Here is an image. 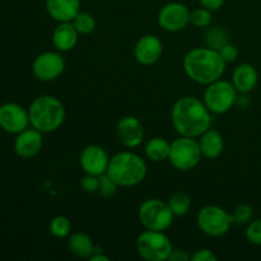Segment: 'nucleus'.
<instances>
[{"label": "nucleus", "instance_id": "19", "mask_svg": "<svg viewBox=\"0 0 261 261\" xmlns=\"http://www.w3.org/2000/svg\"><path fill=\"white\" fill-rule=\"evenodd\" d=\"M231 82L239 93H250L259 82V74L251 64H240L233 70Z\"/></svg>", "mask_w": 261, "mask_h": 261}, {"label": "nucleus", "instance_id": "31", "mask_svg": "<svg viewBox=\"0 0 261 261\" xmlns=\"http://www.w3.org/2000/svg\"><path fill=\"white\" fill-rule=\"evenodd\" d=\"M218 53H219V55L222 56V59L226 61V64H229V63H233V61L237 60L240 50L236 45L228 42L227 45H224L223 47L218 51Z\"/></svg>", "mask_w": 261, "mask_h": 261}, {"label": "nucleus", "instance_id": "33", "mask_svg": "<svg viewBox=\"0 0 261 261\" xmlns=\"http://www.w3.org/2000/svg\"><path fill=\"white\" fill-rule=\"evenodd\" d=\"M193 261H216L217 256L212 250L209 249H200L191 256Z\"/></svg>", "mask_w": 261, "mask_h": 261}, {"label": "nucleus", "instance_id": "2", "mask_svg": "<svg viewBox=\"0 0 261 261\" xmlns=\"http://www.w3.org/2000/svg\"><path fill=\"white\" fill-rule=\"evenodd\" d=\"M184 69L189 78L198 84L208 86L223 76L226 61L218 51L209 47H196L184 58Z\"/></svg>", "mask_w": 261, "mask_h": 261}, {"label": "nucleus", "instance_id": "15", "mask_svg": "<svg viewBox=\"0 0 261 261\" xmlns=\"http://www.w3.org/2000/svg\"><path fill=\"white\" fill-rule=\"evenodd\" d=\"M117 137L126 148H137L144 140V127L135 116H125L117 122Z\"/></svg>", "mask_w": 261, "mask_h": 261}, {"label": "nucleus", "instance_id": "4", "mask_svg": "<svg viewBox=\"0 0 261 261\" xmlns=\"http://www.w3.org/2000/svg\"><path fill=\"white\" fill-rule=\"evenodd\" d=\"M30 125L41 133L56 132L65 120V109L54 96H40L28 109Z\"/></svg>", "mask_w": 261, "mask_h": 261}, {"label": "nucleus", "instance_id": "11", "mask_svg": "<svg viewBox=\"0 0 261 261\" xmlns=\"http://www.w3.org/2000/svg\"><path fill=\"white\" fill-rule=\"evenodd\" d=\"M191 10L182 3L172 2L163 5L158 12L157 22L167 32L182 31L190 23Z\"/></svg>", "mask_w": 261, "mask_h": 261}, {"label": "nucleus", "instance_id": "17", "mask_svg": "<svg viewBox=\"0 0 261 261\" xmlns=\"http://www.w3.org/2000/svg\"><path fill=\"white\" fill-rule=\"evenodd\" d=\"M45 8L56 22H71L81 12V0H46Z\"/></svg>", "mask_w": 261, "mask_h": 261}, {"label": "nucleus", "instance_id": "32", "mask_svg": "<svg viewBox=\"0 0 261 261\" xmlns=\"http://www.w3.org/2000/svg\"><path fill=\"white\" fill-rule=\"evenodd\" d=\"M81 188L83 189L86 193H97V190H98V176L86 173L81 180Z\"/></svg>", "mask_w": 261, "mask_h": 261}, {"label": "nucleus", "instance_id": "22", "mask_svg": "<svg viewBox=\"0 0 261 261\" xmlns=\"http://www.w3.org/2000/svg\"><path fill=\"white\" fill-rule=\"evenodd\" d=\"M170 148L171 143H168L165 138H152L145 144V155L153 162H163V161L168 160Z\"/></svg>", "mask_w": 261, "mask_h": 261}, {"label": "nucleus", "instance_id": "13", "mask_svg": "<svg viewBox=\"0 0 261 261\" xmlns=\"http://www.w3.org/2000/svg\"><path fill=\"white\" fill-rule=\"evenodd\" d=\"M79 163H81V167L84 171V173L101 176L107 172L110 157L101 145L91 144L87 145L81 152Z\"/></svg>", "mask_w": 261, "mask_h": 261}, {"label": "nucleus", "instance_id": "35", "mask_svg": "<svg viewBox=\"0 0 261 261\" xmlns=\"http://www.w3.org/2000/svg\"><path fill=\"white\" fill-rule=\"evenodd\" d=\"M252 101L251 97L249 96V93H239L237 94V99H236V106L240 107L242 110H246L251 106Z\"/></svg>", "mask_w": 261, "mask_h": 261}, {"label": "nucleus", "instance_id": "1", "mask_svg": "<svg viewBox=\"0 0 261 261\" xmlns=\"http://www.w3.org/2000/svg\"><path fill=\"white\" fill-rule=\"evenodd\" d=\"M212 112L204 101L186 96L175 102L171 112L173 127L181 137L199 138L212 126Z\"/></svg>", "mask_w": 261, "mask_h": 261}, {"label": "nucleus", "instance_id": "16", "mask_svg": "<svg viewBox=\"0 0 261 261\" xmlns=\"http://www.w3.org/2000/svg\"><path fill=\"white\" fill-rule=\"evenodd\" d=\"M42 133L32 129H25L17 134L14 140V150L17 155L24 160L36 157L42 148Z\"/></svg>", "mask_w": 261, "mask_h": 261}, {"label": "nucleus", "instance_id": "3", "mask_svg": "<svg viewBox=\"0 0 261 261\" xmlns=\"http://www.w3.org/2000/svg\"><path fill=\"white\" fill-rule=\"evenodd\" d=\"M147 163L133 152H120L110 158L107 175L121 188H133L144 181Z\"/></svg>", "mask_w": 261, "mask_h": 261}, {"label": "nucleus", "instance_id": "30", "mask_svg": "<svg viewBox=\"0 0 261 261\" xmlns=\"http://www.w3.org/2000/svg\"><path fill=\"white\" fill-rule=\"evenodd\" d=\"M245 236H246L247 241L251 244L261 246V218L252 219L246 227L245 231Z\"/></svg>", "mask_w": 261, "mask_h": 261}, {"label": "nucleus", "instance_id": "6", "mask_svg": "<svg viewBox=\"0 0 261 261\" xmlns=\"http://www.w3.org/2000/svg\"><path fill=\"white\" fill-rule=\"evenodd\" d=\"M137 250L139 256L147 261H166L170 257L173 246L162 231L145 229L138 236Z\"/></svg>", "mask_w": 261, "mask_h": 261}, {"label": "nucleus", "instance_id": "25", "mask_svg": "<svg viewBox=\"0 0 261 261\" xmlns=\"http://www.w3.org/2000/svg\"><path fill=\"white\" fill-rule=\"evenodd\" d=\"M48 231L56 239H65L70 234L71 222L65 216H56L51 219Z\"/></svg>", "mask_w": 261, "mask_h": 261}, {"label": "nucleus", "instance_id": "24", "mask_svg": "<svg viewBox=\"0 0 261 261\" xmlns=\"http://www.w3.org/2000/svg\"><path fill=\"white\" fill-rule=\"evenodd\" d=\"M204 41H205L206 47L219 51L224 45H227L229 42L228 33H227V31L224 28L212 27L205 32Z\"/></svg>", "mask_w": 261, "mask_h": 261}, {"label": "nucleus", "instance_id": "5", "mask_svg": "<svg viewBox=\"0 0 261 261\" xmlns=\"http://www.w3.org/2000/svg\"><path fill=\"white\" fill-rule=\"evenodd\" d=\"M237 94L233 83L221 78L206 86L203 101L212 114L223 115L236 106Z\"/></svg>", "mask_w": 261, "mask_h": 261}, {"label": "nucleus", "instance_id": "36", "mask_svg": "<svg viewBox=\"0 0 261 261\" xmlns=\"http://www.w3.org/2000/svg\"><path fill=\"white\" fill-rule=\"evenodd\" d=\"M170 261H189L191 260V256L185 251V250H172L170 257H168Z\"/></svg>", "mask_w": 261, "mask_h": 261}, {"label": "nucleus", "instance_id": "20", "mask_svg": "<svg viewBox=\"0 0 261 261\" xmlns=\"http://www.w3.org/2000/svg\"><path fill=\"white\" fill-rule=\"evenodd\" d=\"M200 147V152L204 158L216 160L222 154L224 149L223 135L216 129H208L199 138H196Z\"/></svg>", "mask_w": 261, "mask_h": 261}, {"label": "nucleus", "instance_id": "18", "mask_svg": "<svg viewBox=\"0 0 261 261\" xmlns=\"http://www.w3.org/2000/svg\"><path fill=\"white\" fill-rule=\"evenodd\" d=\"M79 33L71 22H60L53 32V45L60 53L73 50L78 43Z\"/></svg>", "mask_w": 261, "mask_h": 261}, {"label": "nucleus", "instance_id": "9", "mask_svg": "<svg viewBox=\"0 0 261 261\" xmlns=\"http://www.w3.org/2000/svg\"><path fill=\"white\" fill-rule=\"evenodd\" d=\"M196 223L199 229L209 237H222L233 224L232 214L218 205H205L198 212Z\"/></svg>", "mask_w": 261, "mask_h": 261}, {"label": "nucleus", "instance_id": "28", "mask_svg": "<svg viewBox=\"0 0 261 261\" xmlns=\"http://www.w3.org/2000/svg\"><path fill=\"white\" fill-rule=\"evenodd\" d=\"M213 17H212V10L205 9L200 7L198 9L193 10L190 14V23L196 28H205L211 25Z\"/></svg>", "mask_w": 261, "mask_h": 261}, {"label": "nucleus", "instance_id": "14", "mask_svg": "<svg viewBox=\"0 0 261 261\" xmlns=\"http://www.w3.org/2000/svg\"><path fill=\"white\" fill-rule=\"evenodd\" d=\"M163 53V43L157 36L145 35L139 38L134 47L135 60L144 66L157 63Z\"/></svg>", "mask_w": 261, "mask_h": 261}, {"label": "nucleus", "instance_id": "26", "mask_svg": "<svg viewBox=\"0 0 261 261\" xmlns=\"http://www.w3.org/2000/svg\"><path fill=\"white\" fill-rule=\"evenodd\" d=\"M71 23L75 27V30L78 31L79 35L83 36L91 35L94 28H96V20H94L93 15L87 12H79L74 17V19L71 20Z\"/></svg>", "mask_w": 261, "mask_h": 261}, {"label": "nucleus", "instance_id": "27", "mask_svg": "<svg viewBox=\"0 0 261 261\" xmlns=\"http://www.w3.org/2000/svg\"><path fill=\"white\" fill-rule=\"evenodd\" d=\"M231 214L234 224L244 226V224H249L252 221V218H254V209L249 204H240V205H237L233 209Z\"/></svg>", "mask_w": 261, "mask_h": 261}, {"label": "nucleus", "instance_id": "23", "mask_svg": "<svg viewBox=\"0 0 261 261\" xmlns=\"http://www.w3.org/2000/svg\"><path fill=\"white\" fill-rule=\"evenodd\" d=\"M168 206L175 217H182L191 209V198L184 191H177L170 196L167 201Z\"/></svg>", "mask_w": 261, "mask_h": 261}, {"label": "nucleus", "instance_id": "29", "mask_svg": "<svg viewBox=\"0 0 261 261\" xmlns=\"http://www.w3.org/2000/svg\"><path fill=\"white\" fill-rule=\"evenodd\" d=\"M119 188L120 186L107 173L98 176V190H97V193L101 196H103V198L114 196L117 193V189Z\"/></svg>", "mask_w": 261, "mask_h": 261}, {"label": "nucleus", "instance_id": "8", "mask_svg": "<svg viewBox=\"0 0 261 261\" xmlns=\"http://www.w3.org/2000/svg\"><path fill=\"white\" fill-rule=\"evenodd\" d=\"M138 217L145 229L166 231L173 222V213L166 201L161 199H147L138 211Z\"/></svg>", "mask_w": 261, "mask_h": 261}, {"label": "nucleus", "instance_id": "7", "mask_svg": "<svg viewBox=\"0 0 261 261\" xmlns=\"http://www.w3.org/2000/svg\"><path fill=\"white\" fill-rule=\"evenodd\" d=\"M203 154L196 138L178 137L171 143L168 161L178 171L194 170L200 163Z\"/></svg>", "mask_w": 261, "mask_h": 261}, {"label": "nucleus", "instance_id": "21", "mask_svg": "<svg viewBox=\"0 0 261 261\" xmlns=\"http://www.w3.org/2000/svg\"><path fill=\"white\" fill-rule=\"evenodd\" d=\"M68 249L74 256L81 257V259H89L94 252L96 245L87 233L76 232V233L69 234Z\"/></svg>", "mask_w": 261, "mask_h": 261}, {"label": "nucleus", "instance_id": "37", "mask_svg": "<svg viewBox=\"0 0 261 261\" xmlns=\"http://www.w3.org/2000/svg\"><path fill=\"white\" fill-rule=\"evenodd\" d=\"M89 260L91 261H109L110 257L106 256V255H103L102 249L99 250L98 247H96V249H94V252L92 254V256L89 257Z\"/></svg>", "mask_w": 261, "mask_h": 261}, {"label": "nucleus", "instance_id": "34", "mask_svg": "<svg viewBox=\"0 0 261 261\" xmlns=\"http://www.w3.org/2000/svg\"><path fill=\"white\" fill-rule=\"evenodd\" d=\"M198 2L200 7L212 10V12H216V10H219L223 7L226 0H198Z\"/></svg>", "mask_w": 261, "mask_h": 261}, {"label": "nucleus", "instance_id": "12", "mask_svg": "<svg viewBox=\"0 0 261 261\" xmlns=\"http://www.w3.org/2000/svg\"><path fill=\"white\" fill-rule=\"evenodd\" d=\"M30 125V116L20 105L8 102L0 106V127L9 134H19Z\"/></svg>", "mask_w": 261, "mask_h": 261}, {"label": "nucleus", "instance_id": "10", "mask_svg": "<svg viewBox=\"0 0 261 261\" xmlns=\"http://www.w3.org/2000/svg\"><path fill=\"white\" fill-rule=\"evenodd\" d=\"M65 70V60L60 51H45L33 60L32 73L38 81L53 82Z\"/></svg>", "mask_w": 261, "mask_h": 261}]
</instances>
